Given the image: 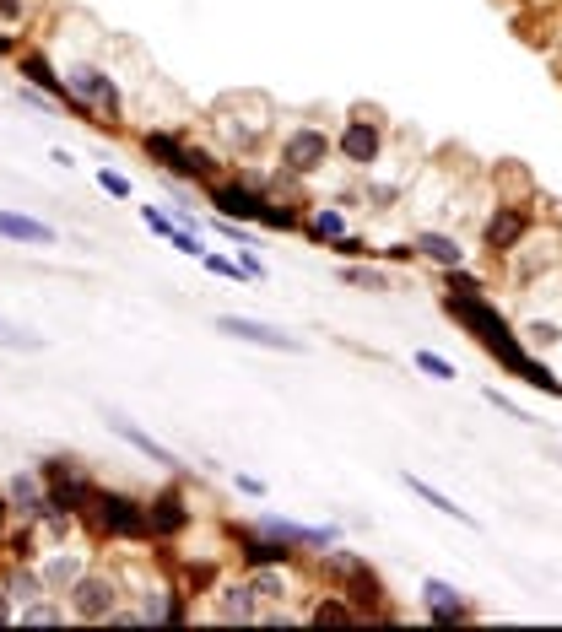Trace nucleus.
<instances>
[{"label":"nucleus","mask_w":562,"mask_h":632,"mask_svg":"<svg viewBox=\"0 0 562 632\" xmlns=\"http://www.w3.org/2000/svg\"><path fill=\"white\" fill-rule=\"evenodd\" d=\"M22 622H38V627H49V622H60V611H55V605H28V611H22Z\"/></svg>","instance_id":"bb28decb"},{"label":"nucleus","mask_w":562,"mask_h":632,"mask_svg":"<svg viewBox=\"0 0 562 632\" xmlns=\"http://www.w3.org/2000/svg\"><path fill=\"white\" fill-rule=\"evenodd\" d=\"M314 233H319V238H341V217H336V211H319V217H314Z\"/></svg>","instance_id":"a878e982"},{"label":"nucleus","mask_w":562,"mask_h":632,"mask_svg":"<svg viewBox=\"0 0 562 632\" xmlns=\"http://www.w3.org/2000/svg\"><path fill=\"white\" fill-rule=\"evenodd\" d=\"M141 222L152 227V233H163V238H173V233H179V227H173V222L163 217V211H152V206H141Z\"/></svg>","instance_id":"393cba45"},{"label":"nucleus","mask_w":562,"mask_h":632,"mask_svg":"<svg viewBox=\"0 0 562 632\" xmlns=\"http://www.w3.org/2000/svg\"><path fill=\"white\" fill-rule=\"evenodd\" d=\"M11 622V605H6V595H0V627H6Z\"/></svg>","instance_id":"473e14b6"},{"label":"nucleus","mask_w":562,"mask_h":632,"mask_svg":"<svg viewBox=\"0 0 562 632\" xmlns=\"http://www.w3.org/2000/svg\"><path fill=\"white\" fill-rule=\"evenodd\" d=\"M146 519H152V530H157V535H173V530H184V519H190V514H184L179 492H163V497H157V508H152Z\"/></svg>","instance_id":"4468645a"},{"label":"nucleus","mask_w":562,"mask_h":632,"mask_svg":"<svg viewBox=\"0 0 562 632\" xmlns=\"http://www.w3.org/2000/svg\"><path fill=\"white\" fill-rule=\"evenodd\" d=\"M222 616H227V622H233V616H238V622H244V616H254V600H249V589H222Z\"/></svg>","instance_id":"4be33fe9"},{"label":"nucleus","mask_w":562,"mask_h":632,"mask_svg":"<svg viewBox=\"0 0 562 632\" xmlns=\"http://www.w3.org/2000/svg\"><path fill=\"white\" fill-rule=\"evenodd\" d=\"M422 595H427V611H433V622H465V616H471V605L460 600V589H449L444 578H427Z\"/></svg>","instance_id":"423d86ee"},{"label":"nucleus","mask_w":562,"mask_h":632,"mask_svg":"<svg viewBox=\"0 0 562 632\" xmlns=\"http://www.w3.org/2000/svg\"><path fill=\"white\" fill-rule=\"evenodd\" d=\"M217 330H222V335H233V341H249V346H265V352H292V357H298V352H303V341H298V335H287V330L265 325V319H244V314H222V319H217Z\"/></svg>","instance_id":"f257e3e1"},{"label":"nucleus","mask_w":562,"mask_h":632,"mask_svg":"<svg viewBox=\"0 0 562 632\" xmlns=\"http://www.w3.org/2000/svg\"><path fill=\"white\" fill-rule=\"evenodd\" d=\"M341 152L352 157V163H373V157H379V130L373 125H346Z\"/></svg>","instance_id":"ddd939ff"},{"label":"nucleus","mask_w":562,"mask_h":632,"mask_svg":"<svg viewBox=\"0 0 562 632\" xmlns=\"http://www.w3.org/2000/svg\"><path fill=\"white\" fill-rule=\"evenodd\" d=\"M146 152L163 157V163H168L173 173H184V179H190V173H206V168H211L206 157H200V152H184V146L173 141V136H146Z\"/></svg>","instance_id":"0eeeda50"},{"label":"nucleus","mask_w":562,"mask_h":632,"mask_svg":"<svg viewBox=\"0 0 562 632\" xmlns=\"http://www.w3.org/2000/svg\"><path fill=\"white\" fill-rule=\"evenodd\" d=\"M71 605L76 616H87V622H103V616H114V584L109 578H76L71 584Z\"/></svg>","instance_id":"7ed1b4c3"},{"label":"nucleus","mask_w":562,"mask_h":632,"mask_svg":"<svg viewBox=\"0 0 562 632\" xmlns=\"http://www.w3.org/2000/svg\"><path fill=\"white\" fill-rule=\"evenodd\" d=\"M525 335H530L535 346H552V341H557V325H546V319H535V325H530Z\"/></svg>","instance_id":"c85d7f7f"},{"label":"nucleus","mask_w":562,"mask_h":632,"mask_svg":"<svg viewBox=\"0 0 562 632\" xmlns=\"http://www.w3.org/2000/svg\"><path fill=\"white\" fill-rule=\"evenodd\" d=\"M525 227H530V217L519 206H498L492 211V222H487V249L498 254V249H514L519 238H525Z\"/></svg>","instance_id":"39448f33"},{"label":"nucleus","mask_w":562,"mask_h":632,"mask_svg":"<svg viewBox=\"0 0 562 632\" xmlns=\"http://www.w3.org/2000/svg\"><path fill=\"white\" fill-rule=\"evenodd\" d=\"M417 368H422V373H433V379H454V362L433 357V352H417Z\"/></svg>","instance_id":"b1692460"},{"label":"nucleus","mask_w":562,"mask_h":632,"mask_svg":"<svg viewBox=\"0 0 562 632\" xmlns=\"http://www.w3.org/2000/svg\"><path fill=\"white\" fill-rule=\"evenodd\" d=\"M0 346L6 352H44V335H33V330H22V325H11V319H0Z\"/></svg>","instance_id":"f3484780"},{"label":"nucleus","mask_w":562,"mask_h":632,"mask_svg":"<svg viewBox=\"0 0 562 632\" xmlns=\"http://www.w3.org/2000/svg\"><path fill=\"white\" fill-rule=\"evenodd\" d=\"M44 578H49V589H65V584H76V578H82V562H76V557H55L44 568Z\"/></svg>","instance_id":"412c9836"},{"label":"nucleus","mask_w":562,"mask_h":632,"mask_svg":"<svg viewBox=\"0 0 562 632\" xmlns=\"http://www.w3.org/2000/svg\"><path fill=\"white\" fill-rule=\"evenodd\" d=\"M114 433L125 438V443H136V449H141V454H146V460H152V465H163V470H179V454H173V449H163V443H157L152 433H141L136 422H125V416H114Z\"/></svg>","instance_id":"1a4fd4ad"},{"label":"nucleus","mask_w":562,"mask_h":632,"mask_svg":"<svg viewBox=\"0 0 562 632\" xmlns=\"http://www.w3.org/2000/svg\"><path fill=\"white\" fill-rule=\"evenodd\" d=\"M76 92H82V98L87 103H98V109H119V87L109 82V76H103V71H76V82H71Z\"/></svg>","instance_id":"9d476101"},{"label":"nucleus","mask_w":562,"mask_h":632,"mask_svg":"<svg viewBox=\"0 0 562 632\" xmlns=\"http://www.w3.org/2000/svg\"><path fill=\"white\" fill-rule=\"evenodd\" d=\"M206 271H217V276H233V281H238V265H233V260H217V254H206Z\"/></svg>","instance_id":"7c9ffc66"},{"label":"nucleus","mask_w":562,"mask_h":632,"mask_svg":"<svg viewBox=\"0 0 562 632\" xmlns=\"http://www.w3.org/2000/svg\"><path fill=\"white\" fill-rule=\"evenodd\" d=\"M98 184H103V190H109V195H119V200L130 195V179H119V173H109V168L98 173Z\"/></svg>","instance_id":"cd10ccee"},{"label":"nucleus","mask_w":562,"mask_h":632,"mask_svg":"<svg viewBox=\"0 0 562 632\" xmlns=\"http://www.w3.org/2000/svg\"><path fill=\"white\" fill-rule=\"evenodd\" d=\"M417 249H422V254H433V260L444 265V271H454V265L465 260L460 244H454V238H444V233H422V238H417Z\"/></svg>","instance_id":"2eb2a0df"},{"label":"nucleus","mask_w":562,"mask_h":632,"mask_svg":"<svg viewBox=\"0 0 562 632\" xmlns=\"http://www.w3.org/2000/svg\"><path fill=\"white\" fill-rule=\"evenodd\" d=\"M98 519H103V530H114V535H146L152 530V519H146L130 497H98Z\"/></svg>","instance_id":"20e7f679"},{"label":"nucleus","mask_w":562,"mask_h":632,"mask_svg":"<svg viewBox=\"0 0 562 632\" xmlns=\"http://www.w3.org/2000/svg\"><path fill=\"white\" fill-rule=\"evenodd\" d=\"M22 76H28L33 87H44V92H55V98H65V82H60L55 71H49L44 55H22Z\"/></svg>","instance_id":"dca6fc26"},{"label":"nucleus","mask_w":562,"mask_h":632,"mask_svg":"<svg viewBox=\"0 0 562 632\" xmlns=\"http://www.w3.org/2000/svg\"><path fill=\"white\" fill-rule=\"evenodd\" d=\"M82 497H87V487H82V481H76V476H71V470H65V465H55V503L76 508V503H82Z\"/></svg>","instance_id":"aec40b11"},{"label":"nucleus","mask_w":562,"mask_h":632,"mask_svg":"<svg viewBox=\"0 0 562 632\" xmlns=\"http://www.w3.org/2000/svg\"><path fill=\"white\" fill-rule=\"evenodd\" d=\"M0 238H11V244H38V249H49V244H55V227H49V222H33V217H17V211H0Z\"/></svg>","instance_id":"6e6552de"},{"label":"nucleus","mask_w":562,"mask_h":632,"mask_svg":"<svg viewBox=\"0 0 562 632\" xmlns=\"http://www.w3.org/2000/svg\"><path fill=\"white\" fill-rule=\"evenodd\" d=\"M173 249H179V254H200V238H195V233H184V227H179V233H173Z\"/></svg>","instance_id":"c756f323"},{"label":"nucleus","mask_w":562,"mask_h":632,"mask_svg":"<svg viewBox=\"0 0 562 632\" xmlns=\"http://www.w3.org/2000/svg\"><path fill=\"white\" fill-rule=\"evenodd\" d=\"M325 157H330V136H325V130H292L287 146H281V163H287L292 173L325 168Z\"/></svg>","instance_id":"f03ea898"},{"label":"nucleus","mask_w":562,"mask_h":632,"mask_svg":"<svg viewBox=\"0 0 562 632\" xmlns=\"http://www.w3.org/2000/svg\"><path fill=\"white\" fill-rule=\"evenodd\" d=\"M314 622H319V627H325V622H357V611H352V605H341V600H325V605L314 611Z\"/></svg>","instance_id":"5701e85b"},{"label":"nucleus","mask_w":562,"mask_h":632,"mask_svg":"<svg viewBox=\"0 0 562 632\" xmlns=\"http://www.w3.org/2000/svg\"><path fill=\"white\" fill-rule=\"evenodd\" d=\"M11 503H17L22 514H38V508H44V492H38V481H33V476H17V481H11Z\"/></svg>","instance_id":"6ab92c4d"},{"label":"nucleus","mask_w":562,"mask_h":632,"mask_svg":"<svg viewBox=\"0 0 562 632\" xmlns=\"http://www.w3.org/2000/svg\"><path fill=\"white\" fill-rule=\"evenodd\" d=\"M406 487H411V492H417V497H427V503H433V508H438V514L460 519V524H465V530H481V519L471 514V508H460V503H454V497H444V492H438V487H427V481H417V476H406Z\"/></svg>","instance_id":"f8f14e48"},{"label":"nucleus","mask_w":562,"mask_h":632,"mask_svg":"<svg viewBox=\"0 0 562 632\" xmlns=\"http://www.w3.org/2000/svg\"><path fill=\"white\" fill-rule=\"evenodd\" d=\"M292 551H287V541L281 535H271V541H249V562L254 568H271V562H287Z\"/></svg>","instance_id":"a211bd4d"},{"label":"nucleus","mask_w":562,"mask_h":632,"mask_svg":"<svg viewBox=\"0 0 562 632\" xmlns=\"http://www.w3.org/2000/svg\"><path fill=\"white\" fill-rule=\"evenodd\" d=\"M211 200H217L222 217H260V206H265L260 195L238 190V184H217V190H211Z\"/></svg>","instance_id":"9b49d317"},{"label":"nucleus","mask_w":562,"mask_h":632,"mask_svg":"<svg viewBox=\"0 0 562 632\" xmlns=\"http://www.w3.org/2000/svg\"><path fill=\"white\" fill-rule=\"evenodd\" d=\"M22 17V0H0V22H17Z\"/></svg>","instance_id":"2f4dec72"}]
</instances>
